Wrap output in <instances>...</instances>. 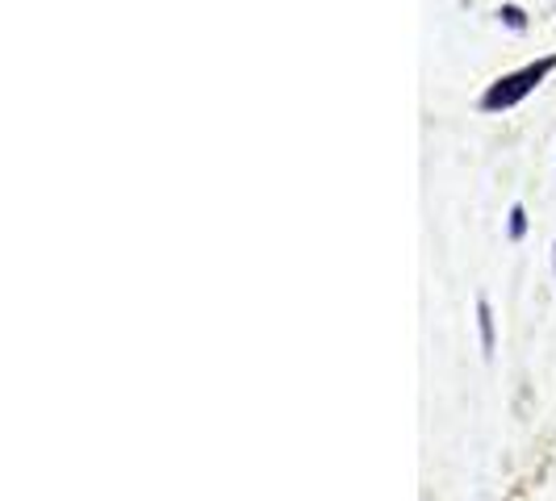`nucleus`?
<instances>
[{
  "mask_svg": "<svg viewBox=\"0 0 556 501\" xmlns=\"http://www.w3.org/2000/svg\"><path fill=\"white\" fill-rule=\"evenodd\" d=\"M556 67V55H544L528 63V67H519V72H510V76H502L485 88V97H481V110L485 113H502V110H515L523 97H531L540 84L548 80V72Z\"/></svg>",
  "mask_w": 556,
  "mask_h": 501,
  "instance_id": "nucleus-1",
  "label": "nucleus"
},
{
  "mask_svg": "<svg viewBox=\"0 0 556 501\" xmlns=\"http://www.w3.org/2000/svg\"><path fill=\"white\" fill-rule=\"evenodd\" d=\"M477 326H481V356L494 360V309H490L485 297L477 301Z\"/></svg>",
  "mask_w": 556,
  "mask_h": 501,
  "instance_id": "nucleus-2",
  "label": "nucleus"
},
{
  "mask_svg": "<svg viewBox=\"0 0 556 501\" xmlns=\"http://www.w3.org/2000/svg\"><path fill=\"white\" fill-rule=\"evenodd\" d=\"M523 234H528V214H523V205H515V209H510V239L519 243Z\"/></svg>",
  "mask_w": 556,
  "mask_h": 501,
  "instance_id": "nucleus-3",
  "label": "nucleus"
},
{
  "mask_svg": "<svg viewBox=\"0 0 556 501\" xmlns=\"http://www.w3.org/2000/svg\"><path fill=\"white\" fill-rule=\"evenodd\" d=\"M502 17H506V26H515V29H523V13L510 4V9H502Z\"/></svg>",
  "mask_w": 556,
  "mask_h": 501,
  "instance_id": "nucleus-4",
  "label": "nucleus"
},
{
  "mask_svg": "<svg viewBox=\"0 0 556 501\" xmlns=\"http://www.w3.org/2000/svg\"><path fill=\"white\" fill-rule=\"evenodd\" d=\"M553 272H556V243H553Z\"/></svg>",
  "mask_w": 556,
  "mask_h": 501,
  "instance_id": "nucleus-5",
  "label": "nucleus"
}]
</instances>
